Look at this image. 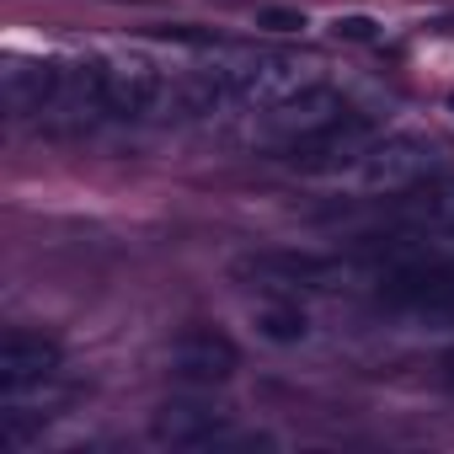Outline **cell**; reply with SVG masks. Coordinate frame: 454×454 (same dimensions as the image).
Segmentation results:
<instances>
[{
	"label": "cell",
	"instance_id": "obj_8",
	"mask_svg": "<svg viewBox=\"0 0 454 454\" xmlns=\"http://www.w3.org/2000/svg\"><path fill=\"white\" fill-rule=\"evenodd\" d=\"M150 438L160 449H208V443H224L231 438V411L224 406H208V401H160L155 417H150Z\"/></svg>",
	"mask_w": 454,
	"mask_h": 454
},
{
	"label": "cell",
	"instance_id": "obj_11",
	"mask_svg": "<svg viewBox=\"0 0 454 454\" xmlns=\"http://www.w3.org/2000/svg\"><path fill=\"white\" fill-rule=\"evenodd\" d=\"M332 33H337V38H353V43H369V38H374V22H369V17H337Z\"/></svg>",
	"mask_w": 454,
	"mask_h": 454
},
{
	"label": "cell",
	"instance_id": "obj_6",
	"mask_svg": "<svg viewBox=\"0 0 454 454\" xmlns=\"http://www.w3.org/2000/svg\"><path fill=\"white\" fill-rule=\"evenodd\" d=\"M166 369L182 385H224V380L241 369V348L224 337V332H214V326H187V332L171 337Z\"/></svg>",
	"mask_w": 454,
	"mask_h": 454
},
{
	"label": "cell",
	"instance_id": "obj_2",
	"mask_svg": "<svg viewBox=\"0 0 454 454\" xmlns=\"http://www.w3.org/2000/svg\"><path fill=\"white\" fill-rule=\"evenodd\" d=\"M247 289H262L273 300H300V294H332L342 289L348 278H358L353 262L342 257H316V252H252V257H236L231 268Z\"/></svg>",
	"mask_w": 454,
	"mask_h": 454
},
{
	"label": "cell",
	"instance_id": "obj_9",
	"mask_svg": "<svg viewBox=\"0 0 454 454\" xmlns=\"http://www.w3.org/2000/svg\"><path fill=\"white\" fill-rule=\"evenodd\" d=\"M54 86H59V59L12 54L6 70H0V97H6V113H12L17 123H38L43 107L54 102Z\"/></svg>",
	"mask_w": 454,
	"mask_h": 454
},
{
	"label": "cell",
	"instance_id": "obj_4",
	"mask_svg": "<svg viewBox=\"0 0 454 454\" xmlns=\"http://www.w3.org/2000/svg\"><path fill=\"white\" fill-rule=\"evenodd\" d=\"M438 171H443V145L438 139H427V134H380L348 176H358L364 192H406V187H417Z\"/></svg>",
	"mask_w": 454,
	"mask_h": 454
},
{
	"label": "cell",
	"instance_id": "obj_3",
	"mask_svg": "<svg viewBox=\"0 0 454 454\" xmlns=\"http://www.w3.org/2000/svg\"><path fill=\"white\" fill-rule=\"evenodd\" d=\"M380 134H385V123H380L374 113H364V107H342L332 123H321L316 134L294 139L278 160H284L289 171H300V176H348Z\"/></svg>",
	"mask_w": 454,
	"mask_h": 454
},
{
	"label": "cell",
	"instance_id": "obj_1",
	"mask_svg": "<svg viewBox=\"0 0 454 454\" xmlns=\"http://www.w3.org/2000/svg\"><path fill=\"white\" fill-rule=\"evenodd\" d=\"M342 107H348V102H342V91H337L332 81H310V86H300V91H289V97H278V102H268V107H257V113H241L236 129H231V139L247 145V150H273V155H284L294 139L316 134V129L332 123Z\"/></svg>",
	"mask_w": 454,
	"mask_h": 454
},
{
	"label": "cell",
	"instance_id": "obj_12",
	"mask_svg": "<svg viewBox=\"0 0 454 454\" xmlns=\"http://www.w3.org/2000/svg\"><path fill=\"white\" fill-rule=\"evenodd\" d=\"M257 22H262V27H273V33H300V27H305V17H300V12H262Z\"/></svg>",
	"mask_w": 454,
	"mask_h": 454
},
{
	"label": "cell",
	"instance_id": "obj_7",
	"mask_svg": "<svg viewBox=\"0 0 454 454\" xmlns=\"http://www.w3.org/2000/svg\"><path fill=\"white\" fill-rule=\"evenodd\" d=\"M65 364V348L49 332L33 326H12L0 337V390L6 395H27L33 385H49Z\"/></svg>",
	"mask_w": 454,
	"mask_h": 454
},
{
	"label": "cell",
	"instance_id": "obj_10",
	"mask_svg": "<svg viewBox=\"0 0 454 454\" xmlns=\"http://www.w3.org/2000/svg\"><path fill=\"white\" fill-rule=\"evenodd\" d=\"M257 332H262L268 342H305L310 321H305L300 300H278V305H268V310L257 316Z\"/></svg>",
	"mask_w": 454,
	"mask_h": 454
},
{
	"label": "cell",
	"instance_id": "obj_5",
	"mask_svg": "<svg viewBox=\"0 0 454 454\" xmlns=\"http://www.w3.org/2000/svg\"><path fill=\"white\" fill-rule=\"evenodd\" d=\"M102 91H107V113L113 118H155L166 113V70L150 54H107L102 59Z\"/></svg>",
	"mask_w": 454,
	"mask_h": 454
},
{
	"label": "cell",
	"instance_id": "obj_13",
	"mask_svg": "<svg viewBox=\"0 0 454 454\" xmlns=\"http://www.w3.org/2000/svg\"><path fill=\"white\" fill-rule=\"evenodd\" d=\"M449 385H454V353H449Z\"/></svg>",
	"mask_w": 454,
	"mask_h": 454
},
{
	"label": "cell",
	"instance_id": "obj_14",
	"mask_svg": "<svg viewBox=\"0 0 454 454\" xmlns=\"http://www.w3.org/2000/svg\"><path fill=\"white\" fill-rule=\"evenodd\" d=\"M449 113H454V91H449Z\"/></svg>",
	"mask_w": 454,
	"mask_h": 454
}]
</instances>
